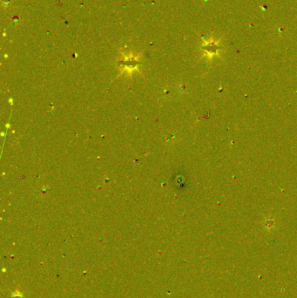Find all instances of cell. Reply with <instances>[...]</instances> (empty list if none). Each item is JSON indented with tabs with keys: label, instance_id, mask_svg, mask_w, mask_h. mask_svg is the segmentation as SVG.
Listing matches in <instances>:
<instances>
[{
	"label": "cell",
	"instance_id": "cell-1",
	"mask_svg": "<svg viewBox=\"0 0 297 298\" xmlns=\"http://www.w3.org/2000/svg\"><path fill=\"white\" fill-rule=\"evenodd\" d=\"M122 57L123 58L120 60V66L122 68V72L132 73L134 71L138 70V66L140 64L139 54L134 55L132 53H131L129 55H126L123 53Z\"/></svg>",
	"mask_w": 297,
	"mask_h": 298
}]
</instances>
